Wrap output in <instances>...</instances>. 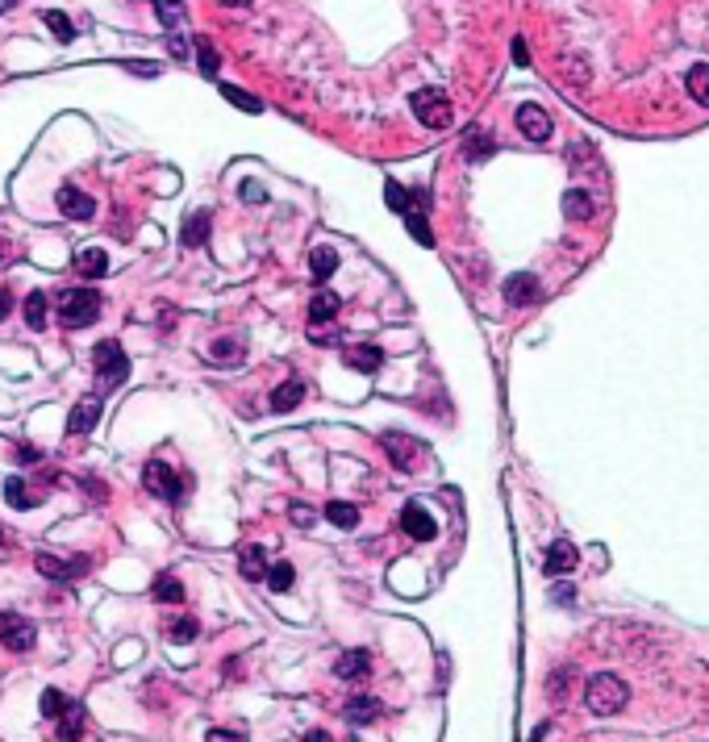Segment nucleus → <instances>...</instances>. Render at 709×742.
<instances>
[{"mask_svg":"<svg viewBox=\"0 0 709 742\" xmlns=\"http://www.w3.org/2000/svg\"><path fill=\"white\" fill-rule=\"evenodd\" d=\"M626 700H630V689H626L622 676H613V672H597V676L584 684V705H589V713H597V718L618 713Z\"/></svg>","mask_w":709,"mask_h":742,"instance_id":"nucleus-1","label":"nucleus"},{"mask_svg":"<svg viewBox=\"0 0 709 742\" xmlns=\"http://www.w3.org/2000/svg\"><path fill=\"white\" fill-rule=\"evenodd\" d=\"M92 359H97V388L100 392H113V388L126 384V376H130V359H126V351H121L113 338L97 343Z\"/></svg>","mask_w":709,"mask_h":742,"instance_id":"nucleus-2","label":"nucleus"},{"mask_svg":"<svg viewBox=\"0 0 709 742\" xmlns=\"http://www.w3.org/2000/svg\"><path fill=\"white\" fill-rule=\"evenodd\" d=\"M409 108H414V117L425 129H447L455 121V108H451L447 92H438V88H417L414 97H409Z\"/></svg>","mask_w":709,"mask_h":742,"instance_id":"nucleus-3","label":"nucleus"},{"mask_svg":"<svg viewBox=\"0 0 709 742\" xmlns=\"http://www.w3.org/2000/svg\"><path fill=\"white\" fill-rule=\"evenodd\" d=\"M100 292L97 288H76V292H67L63 305H59V322L67 325V330H84V325H92L100 317Z\"/></svg>","mask_w":709,"mask_h":742,"instance_id":"nucleus-4","label":"nucleus"},{"mask_svg":"<svg viewBox=\"0 0 709 742\" xmlns=\"http://www.w3.org/2000/svg\"><path fill=\"white\" fill-rule=\"evenodd\" d=\"M142 484H146V493H154V496H163V501H184V493H188V480L175 467H167L163 459H151L146 463V472H142Z\"/></svg>","mask_w":709,"mask_h":742,"instance_id":"nucleus-5","label":"nucleus"},{"mask_svg":"<svg viewBox=\"0 0 709 742\" xmlns=\"http://www.w3.org/2000/svg\"><path fill=\"white\" fill-rule=\"evenodd\" d=\"M0 643L9 646V651H17V655H25L33 643H38V630H33L30 617L22 614H5L0 617Z\"/></svg>","mask_w":709,"mask_h":742,"instance_id":"nucleus-6","label":"nucleus"},{"mask_svg":"<svg viewBox=\"0 0 709 742\" xmlns=\"http://www.w3.org/2000/svg\"><path fill=\"white\" fill-rule=\"evenodd\" d=\"M59 213L71 217V221H92L97 217V201L88 193H79V188H71V183H63L59 188Z\"/></svg>","mask_w":709,"mask_h":742,"instance_id":"nucleus-7","label":"nucleus"},{"mask_svg":"<svg viewBox=\"0 0 709 742\" xmlns=\"http://www.w3.org/2000/svg\"><path fill=\"white\" fill-rule=\"evenodd\" d=\"M538 296H543V288H538V276H530V271H513L509 280H505V305H535Z\"/></svg>","mask_w":709,"mask_h":742,"instance_id":"nucleus-8","label":"nucleus"},{"mask_svg":"<svg viewBox=\"0 0 709 742\" xmlns=\"http://www.w3.org/2000/svg\"><path fill=\"white\" fill-rule=\"evenodd\" d=\"M33 568L42 571L46 580L63 584V580H76V576H84L88 559H71V563H67V559H55V555H46V550H42V555H38V559H33Z\"/></svg>","mask_w":709,"mask_h":742,"instance_id":"nucleus-9","label":"nucleus"},{"mask_svg":"<svg viewBox=\"0 0 709 742\" xmlns=\"http://www.w3.org/2000/svg\"><path fill=\"white\" fill-rule=\"evenodd\" d=\"M518 129H522V138H530V142H546L551 138V117H546V108L522 105L518 108Z\"/></svg>","mask_w":709,"mask_h":742,"instance_id":"nucleus-10","label":"nucleus"},{"mask_svg":"<svg viewBox=\"0 0 709 742\" xmlns=\"http://www.w3.org/2000/svg\"><path fill=\"white\" fill-rule=\"evenodd\" d=\"M401 530H405L409 538H414V542H430V538L438 534L434 517L425 513L422 505H405V509H401Z\"/></svg>","mask_w":709,"mask_h":742,"instance_id":"nucleus-11","label":"nucleus"},{"mask_svg":"<svg viewBox=\"0 0 709 742\" xmlns=\"http://www.w3.org/2000/svg\"><path fill=\"white\" fill-rule=\"evenodd\" d=\"M368 672H371V651H363V646L342 651V655L334 659V676L339 680H363Z\"/></svg>","mask_w":709,"mask_h":742,"instance_id":"nucleus-12","label":"nucleus"},{"mask_svg":"<svg viewBox=\"0 0 709 742\" xmlns=\"http://www.w3.org/2000/svg\"><path fill=\"white\" fill-rule=\"evenodd\" d=\"M100 409H105V405H100L97 392H92V397H84L76 409H71V418H67V434H88L100 421Z\"/></svg>","mask_w":709,"mask_h":742,"instance_id":"nucleus-13","label":"nucleus"},{"mask_svg":"<svg viewBox=\"0 0 709 742\" xmlns=\"http://www.w3.org/2000/svg\"><path fill=\"white\" fill-rule=\"evenodd\" d=\"M576 563H580L576 547L567 538H555L551 550H546V576H567V571H576Z\"/></svg>","mask_w":709,"mask_h":742,"instance_id":"nucleus-14","label":"nucleus"},{"mask_svg":"<svg viewBox=\"0 0 709 742\" xmlns=\"http://www.w3.org/2000/svg\"><path fill=\"white\" fill-rule=\"evenodd\" d=\"M347 363H350V371L371 376V371H380L384 367V351L380 346H371V343H355V346H347Z\"/></svg>","mask_w":709,"mask_h":742,"instance_id":"nucleus-15","label":"nucleus"},{"mask_svg":"<svg viewBox=\"0 0 709 742\" xmlns=\"http://www.w3.org/2000/svg\"><path fill=\"white\" fill-rule=\"evenodd\" d=\"M339 309H342V296L339 292H313V301H309V322L313 325H326V322H334L339 317Z\"/></svg>","mask_w":709,"mask_h":742,"instance_id":"nucleus-16","label":"nucleus"},{"mask_svg":"<svg viewBox=\"0 0 709 742\" xmlns=\"http://www.w3.org/2000/svg\"><path fill=\"white\" fill-rule=\"evenodd\" d=\"M238 571L247 580H263V576H267V550H263L259 542H247V547L238 550Z\"/></svg>","mask_w":709,"mask_h":742,"instance_id":"nucleus-17","label":"nucleus"},{"mask_svg":"<svg viewBox=\"0 0 709 742\" xmlns=\"http://www.w3.org/2000/svg\"><path fill=\"white\" fill-rule=\"evenodd\" d=\"M380 446L388 451L393 467H401V472L409 467V463H414V455H417V442H414V438H405V434H384Z\"/></svg>","mask_w":709,"mask_h":742,"instance_id":"nucleus-18","label":"nucleus"},{"mask_svg":"<svg viewBox=\"0 0 709 742\" xmlns=\"http://www.w3.org/2000/svg\"><path fill=\"white\" fill-rule=\"evenodd\" d=\"M334 271H339V250L334 247H313L309 250V276H313L317 284H326Z\"/></svg>","mask_w":709,"mask_h":742,"instance_id":"nucleus-19","label":"nucleus"},{"mask_svg":"<svg viewBox=\"0 0 709 742\" xmlns=\"http://www.w3.org/2000/svg\"><path fill=\"white\" fill-rule=\"evenodd\" d=\"M301 400H305V380H284V384L272 392V409L288 413V409H296Z\"/></svg>","mask_w":709,"mask_h":742,"instance_id":"nucleus-20","label":"nucleus"},{"mask_svg":"<svg viewBox=\"0 0 709 742\" xmlns=\"http://www.w3.org/2000/svg\"><path fill=\"white\" fill-rule=\"evenodd\" d=\"M342 718L355 721V726H368V721L380 718V700H376V697H350L347 709H342Z\"/></svg>","mask_w":709,"mask_h":742,"instance_id":"nucleus-21","label":"nucleus"},{"mask_svg":"<svg viewBox=\"0 0 709 742\" xmlns=\"http://www.w3.org/2000/svg\"><path fill=\"white\" fill-rule=\"evenodd\" d=\"M564 213L572 217V221H589L597 209H592V196L584 193V188H567L564 193Z\"/></svg>","mask_w":709,"mask_h":742,"instance_id":"nucleus-22","label":"nucleus"},{"mask_svg":"<svg viewBox=\"0 0 709 742\" xmlns=\"http://www.w3.org/2000/svg\"><path fill=\"white\" fill-rule=\"evenodd\" d=\"M76 268L84 271L88 280H100V276L109 271V255H105L100 247H88V250H79L76 255Z\"/></svg>","mask_w":709,"mask_h":742,"instance_id":"nucleus-23","label":"nucleus"},{"mask_svg":"<svg viewBox=\"0 0 709 742\" xmlns=\"http://www.w3.org/2000/svg\"><path fill=\"white\" fill-rule=\"evenodd\" d=\"M492 151H497V142H492L489 134H484V129H468V134H463V155H468L471 163L489 159Z\"/></svg>","mask_w":709,"mask_h":742,"instance_id":"nucleus-24","label":"nucleus"},{"mask_svg":"<svg viewBox=\"0 0 709 742\" xmlns=\"http://www.w3.org/2000/svg\"><path fill=\"white\" fill-rule=\"evenodd\" d=\"M197 634H201L197 617H172V622H167V643H175V646H188Z\"/></svg>","mask_w":709,"mask_h":742,"instance_id":"nucleus-25","label":"nucleus"},{"mask_svg":"<svg viewBox=\"0 0 709 742\" xmlns=\"http://www.w3.org/2000/svg\"><path fill=\"white\" fill-rule=\"evenodd\" d=\"M688 97L709 108V63L688 67Z\"/></svg>","mask_w":709,"mask_h":742,"instance_id":"nucleus-26","label":"nucleus"},{"mask_svg":"<svg viewBox=\"0 0 709 742\" xmlns=\"http://www.w3.org/2000/svg\"><path fill=\"white\" fill-rule=\"evenodd\" d=\"M46 313H51L46 292H30V296H25V325H30V330H42V325H46Z\"/></svg>","mask_w":709,"mask_h":742,"instance_id":"nucleus-27","label":"nucleus"},{"mask_svg":"<svg viewBox=\"0 0 709 742\" xmlns=\"http://www.w3.org/2000/svg\"><path fill=\"white\" fill-rule=\"evenodd\" d=\"M154 601H159V605H180V601H184V584L163 571V576L154 580Z\"/></svg>","mask_w":709,"mask_h":742,"instance_id":"nucleus-28","label":"nucleus"},{"mask_svg":"<svg viewBox=\"0 0 709 742\" xmlns=\"http://www.w3.org/2000/svg\"><path fill=\"white\" fill-rule=\"evenodd\" d=\"M326 517H330V521H334L339 530H355V526H359V509L347 505V501H330V505H326Z\"/></svg>","mask_w":709,"mask_h":742,"instance_id":"nucleus-29","label":"nucleus"},{"mask_svg":"<svg viewBox=\"0 0 709 742\" xmlns=\"http://www.w3.org/2000/svg\"><path fill=\"white\" fill-rule=\"evenodd\" d=\"M242 355H247V346L238 338H218V343L209 346V359H218V363H238Z\"/></svg>","mask_w":709,"mask_h":742,"instance_id":"nucleus-30","label":"nucleus"},{"mask_svg":"<svg viewBox=\"0 0 709 742\" xmlns=\"http://www.w3.org/2000/svg\"><path fill=\"white\" fill-rule=\"evenodd\" d=\"M79 734H84V709H79V705H67L63 726H59V738H63V742H79Z\"/></svg>","mask_w":709,"mask_h":742,"instance_id":"nucleus-31","label":"nucleus"},{"mask_svg":"<svg viewBox=\"0 0 709 742\" xmlns=\"http://www.w3.org/2000/svg\"><path fill=\"white\" fill-rule=\"evenodd\" d=\"M154 13L167 30H180L184 25V0H154Z\"/></svg>","mask_w":709,"mask_h":742,"instance_id":"nucleus-32","label":"nucleus"},{"mask_svg":"<svg viewBox=\"0 0 709 742\" xmlns=\"http://www.w3.org/2000/svg\"><path fill=\"white\" fill-rule=\"evenodd\" d=\"M5 501H9L13 509H30L33 505V496H30V488H25L22 475H9V480H5Z\"/></svg>","mask_w":709,"mask_h":742,"instance_id":"nucleus-33","label":"nucleus"},{"mask_svg":"<svg viewBox=\"0 0 709 742\" xmlns=\"http://www.w3.org/2000/svg\"><path fill=\"white\" fill-rule=\"evenodd\" d=\"M42 22H46V30L55 33L59 42H71L76 38V25L67 22V13H59V9H51V13H42Z\"/></svg>","mask_w":709,"mask_h":742,"instance_id":"nucleus-34","label":"nucleus"},{"mask_svg":"<svg viewBox=\"0 0 709 742\" xmlns=\"http://www.w3.org/2000/svg\"><path fill=\"white\" fill-rule=\"evenodd\" d=\"M209 238V213H192L184 221V247H201Z\"/></svg>","mask_w":709,"mask_h":742,"instance_id":"nucleus-35","label":"nucleus"},{"mask_svg":"<svg viewBox=\"0 0 709 742\" xmlns=\"http://www.w3.org/2000/svg\"><path fill=\"white\" fill-rule=\"evenodd\" d=\"M263 580L272 584V592H288L293 588V580H296V571H293V563H272Z\"/></svg>","mask_w":709,"mask_h":742,"instance_id":"nucleus-36","label":"nucleus"},{"mask_svg":"<svg viewBox=\"0 0 709 742\" xmlns=\"http://www.w3.org/2000/svg\"><path fill=\"white\" fill-rule=\"evenodd\" d=\"M221 97H226L229 105L247 108V113H263V100L251 97V92H242V88H234V84H221Z\"/></svg>","mask_w":709,"mask_h":742,"instance_id":"nucleus-37","label":"nucleus"},{"mask_svg":"<svg viewBox=\"0 0 709 742\" xmlns=\"http://www.w3.org/2000/svg\"><path fill=\"white\" fill-rule=\"evenodd\" d=\"M384 201H388V209H393V213H401V217L409 213V193H405L396 180L384 183Z\"/></svg>","mask_w":709,"mask_h":742,"instance_id":"nucleus-38","label":"nucleus"},{"mask_svg":"<svg viewBox=\"0 0 709 742\" xmlns=\"http://www.w3.org/2000/svg\"><path fill=\"white\" fill-rule=\"evenodd\" d=\"M67 705H71V700H67L59 689H46L42 692V718H63Z\"/></svg>","mask_w":709,"mask_h":742,"instance_id":"nucleus-39","label":"nucleus"},{"mask_svg":"<svg viewBox=\"0 0 709 742\" xmlns=\"http://www.w3.org/2000/svg\"><path fill=\"white\" fill-rule=\"evenodd\" d=\"M405 226H409V234H414L422 247H434V234L425 226V213H405Z\"/></svg>","mask_w":709,"mask_h":742,"instance_id":"nucleus-40","label":"nucleus"},{"mask_svg":"<svg viewBox=\"0 0 709 742\" xmlns=\"http://www.w3.org/2000/svg\"><path fill=\"white\" fill-rule=\"evenodd\" d=\"M197 63H201V71H205V76H218L221 59H218V51H213V42H205V38L197 42Z\"/></svg>","mask_w":709,"mask_h":742,"instance_id":"nucleus-41","label":"nucleus"},{"mask_svg":"<svg viewBox=\"0 0 709 742\" xmlns=\"http://www.w3.org/2000/svg\"><path fill=\"white\" fill-rule=\"evenodd\" d=\"M288 513H293V526H301V530L313 526V509H309V505H293Z\"/></svg>","mask_w":709,"mask_h":742,"instance_id":"nucleus-42","label":"nucleus"},{"mask_svg":"<svg viewBox=\"0 0 709 742\" xmlns=\"http://www.w3.org/2000/svg\"><path fill=\"white\" fill-rule=\"evenodd\" d=\"M205 742H242V734H234V730H209Z\"/></svg>","mask_w":709,"mask_h":742,"instance_id":"nucleus-43","label":"nucleus"},{"mask_svg":"<svg viewBox=\"0 0 709 742\" xmlns=\"http://www.w3.org/2000/svg\"><path fill=\"white\" fill-rule=\"evenodd\" d=\"M242 196H247L251 205H259V201H263V188H259L255 180H247V183H242Z\"/></svg>","mask_w":709,"mask_h":742,"instance_id":"nucleus-44","label":"nucleus"},{"mask_svg":"<svg viewBox=\"0 0 709 742\" xmlns=\"http://www.w3.org/2000/svg\"><path fill=\"white\" fill-rule=\"evenodd\" d=\"M513 63H530V51H526V42H522V38H513Z\"/></svg>","mask_w":709,"mask_h":742,"instance_id":"nucleus-45","label":"nucleus"},{"mask_svg":"<svg viewBox=\"0 0 709 742\" xmlns=\"http://www.w3.org/2000/svg\"><path fill=\"white\" fill-rule=\"evenodd\" d=\"M9 313H13V292H9V288H0V322H5Z\"/></svg>","mask_w":709,"mask_h":742,"instance_id":"nucleus-46","label":"nucleus"},{"mask_svg":"<svg viewBox=\"0 0 709 742\" xmlns=\"http://www.w3.org/2000/svg\"><path fill=\"white\" fill-rule=\"evenodd\" d=\"M301 742H334V738H330L326 730H309V734H305V738H301Z\"/></svg>","mask_w":709,"mask_h":742,"instance_id":"nucleus-47","label":"nucleus"},{"mask_svg":"<svg viewBox=\"0 0 709 742\" xmlns=\"http://www.w3.org/2000/svg\"><path fill=\"white\" fill-rule=\"evenodd\" d=\"M17 459H22V463H33V459H38V451H33V446H17Z\"/></svg>","mask_w":709,"mask_h":742,"instance_id":"nucleus-48","label":"nucleus"},{"mask_svg":"<svg viewBox=\"0 0 709 742\" xmlns=\"http://www.w3.org/2000/svg\"><path fill=\"white\" fill-rule=\"evenodd\" d=\"M134 71H138V76H154L159 67H154V63H134Z\"/></svg>","mask_w":709,"mask_h":742,"instance_id":"nucleus-49","label":"nucleus"},{"mask_svg":"<svg viewBox=\"0 0 709 742\" xmlns=\"http://www.w3.org/2000/svg\"><path fill=\"white\" fill-rule=\"evenodd\" d=\"M218 5H226V9H238V5H251V0H218Z\"/></svg>","mask_w":709,"mask_h":742,"instance_id":"nucleus-50","label":"nucleus"},{"mask_svg":"<svg viewBox=\"0 0 709 742\" xmlns=\"http://www.w3.org/2000/svg\"><path fill=\"white\" fill-rule=\"evenodd\" d=\"M9 9H17V0H0V13H9Z\"/></svg>","mask_w":709,"mask_h":742,"instance_id":"nucleus-51","label":"nucleus"},{"mask_svg":"<svg viewBox=\"0 0 709 742\" xmlns=\"http://www.w3.org/2000/svg\"><path fill=\"white\" fill-rule=\"evenodd\" d=\"M0 258H5V238H0Z\"/></svg>","mask_w":709,"mask_h":742,"instance_id":"nucleus-52","label":"nucleus"}]
</instances>
